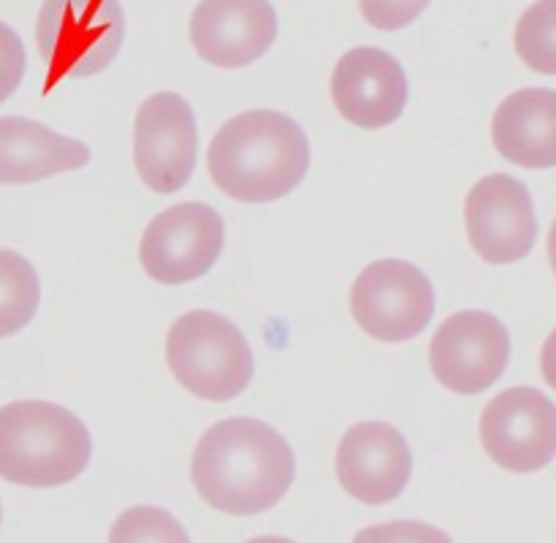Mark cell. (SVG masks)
Instances as JSON below:
<instances>
[{
	"label": "cell",
	"instance_id": "1",
	"mask_svg": "<svg viewBox=\"0 0 556 543\" xmlns=\"http://www.w3.org/2000/svg\"><path fill=\"white\" fill-rule=\"evenodd\" d=\"M296 472L288 440L258 418H226L201 434L190 462L195 492L231 516L269 510L286 497Z\"/></svg>",
	"mask_w": 556,
	"mask_h": 543
},
{
	"label": "cell",
	"instance_id": "2",
	"mask_svg": "<svg viewBox=\"0 0 556 543\" xmlns=\"http://www.w3.org/2000/svg\"><path fill=\"white\" fill-rule=\"evenodd\" d=\"M217 188L244 204L291 193L309 168V141L296 119L269 109L237 114L215 134L206 155Z\"/></svg>",
	"mask_w": 556,
	"mask_h": 543
},
{
	"label": "cell",
	"instance_id": "3",
	"mask_svg": "<svg viewBox=\"0 0 556 543\" xmlns=\"http://www.w3.org/2000/svg\"><path fill=\"white\" fill-rule=\"evenodd\" d=\"M92 454L85 424L63 405L20 400L0 407V478L20 487H63Z\"/></svg>",
	"mask_w": 556,
	"mask_h": 543
},
{
	"label": "cell",
	"instance_id": "4",
	"mask_svg": "<svg viewBox=\"0 0 556 543\" xmlns=\"http://www.w3.org/2000/svg\"><path fill=\"white\" fill-rule=\"evenodd\" d=\"M166 362L182 389L210 402H228L253 380V351L237 324L220 313L190 310L166 337Z\"/></svg>",
	"mask_w": 556,
	"mask_h": 543
},
{
	"label": "cell",
	"instance_id": "5",
	"mask_svg": "<svg viewBox=\"0 0 556 543\" xmlns=\"http://www.w3.org/2000/svg\"><path fill=\"white\" fill-rule=\"evenodd\" d=\"M125 36L119 0H47L36 22V43L49 65V85L101 74L117 58Z\"/></svg>",
	"mask_w": 556,
	"mask_h": 543
},
{
	"label": "cell",
	"instance_id": "6",
	"mask_svg": "<svg viewBox=\"0 0 556 543\" xmlns=\"http://www.w3.org/2000/svg\"><path fill=\"white\" fill-rule=\"evenodd\" d=\"M351 313L364 334L380 342H405L421 334L434 315V291L416 264L380 258L356 277Z\"/></svg>",
	"mask_w": 556,
	"mask_h": 543
},
{
	"label": "cell",
	"instance_id": "7",
	"mask_svg": "<svg viewBox=\"0 0 556 543\" xmlns=\"http://www.w3.org/2000/svg\"><path fill=\"white\" fill-rule=\"evenodd\" d=\"M226 223L201 201L174 204L155 215L139 244V261L147 275L163 286L199 280L220 258Z\"/></svg>",
	"mask_w": 556,
	"mask_h": 543
},
{
	"label": "cell",
	"instance_id": "8",
	"mask_svg": "<svg viewBox=\"0 0 556 543\" xmlns=\"http://www.w3.org/2000/svg\"><path fill=\"white\" fill-rule=\"evenodd\" d=\"M510 334L497 315L462 310L445 318L429 345L432 372L454 394H481L503 378Z\"/></svg>",
	"mask_w": 556,
	"mask_h": 543
},
{
	"label": "cell",
	"instance_id": "9",
	"mask_svg": "<svg viewBox=\"0 0 556 543\" xmlns=\"http://www.w3.org/2000/svg\"><path fill=\"white\" fill-rule=\"evenodd\" d=\"M199 130L190 103L177 92H155L136 112L134 163L152 193H177L195 168Z\"/></svg>",
	"mask_w": 556,
	"mask_h": 543
},
{
	"label": "cell",
	"instance_id": "10",
	"mask_svg": "<svg viewBox=\"0 0 556 543\" xmlns=\"http://www.w3.org/2000/svg\"><path fill=\"white\" fill-rule=\"evenodd\" d=\"M481 443L505 470H543L556 456V405L532 386L505 389L483 407Z\"/></svg>",
	"mask_w": 556,
	"mask_h": 543
},
{
	"label": "cell",
	"instance_id": "11",
	"mask_svg": "<svg viewBox=\"0 0 556 543\" xmlns=\"http://www.w3.org/2000/svg\"><path fill=\"white\" fill-rule=\"evenodd\" d=\"M472 250L486 264H516L535 248L538 217L525 182L510 174H489L465 199Z\"/></svg>",
	"mask_w": 556,
	"mask_h": 543
},
{
	"label": "cell",
	"instance_id": "12",
	"mask_svg": "<svg viewBox=\"0 0 556 543\" xmlns=\"http://www.w3.org/2000/svg\"><path fill=\"white\" fill-rule=\"evenodd\" d=\"M331 101L356 128L378 130L396 123L407 106V76L394 54L358 47L331 71Z\"/></svg>",
	"mask_w": 556,
	"mask_h": 543
},
{
	"label": "cell",
	"instance_id": "13",
	"mask_svg": "<svg viewBox=\"0 0 556 543\" xmlns=\"http://www.w3.org/2000/svg\"><path fill=\"white\" fill-rule=\"evenodd\" d=\"M413 454L402 432L383 421H362L348 429L337 449V478L351 497L386 505L405 492Z\"/></svg>",
	"mask_w": 556,
	"mask_h": 543
},
{
	"label": "cell",
	"instance_id": "14",
	"mask_svg": "<svg viewBox=\"0 0 556 543\" xmlns=\"http://www.w3.org/2000/svg\"><path fill=\"white\" fill-rule=\"evenodd\" d=\"M277 14L269 0H201L190 16V41L217 68L250 65L271 49Z\"/></svg>",
	"mask_w": 556,
	"mask_h": 543
},
{
	"label": "cell",
	"instance_id": "15",
	"mask_svg": "<svg viewBox=\"0 0 556 543\" xmlns=\"http://www.w3.org/2000/svg\"><path fill=\"white\" fill-rule=\"evenodd\" d=\"M90 163V147L27 117H0V185L58 177Z\"/></svg>",
	"mask_w": 556,
	"mask_h": 543
},
{
	"label": "cell",
	"instance_id": "16",
	"mask_svg": "<svg viewBox=\"0 0 556 543\" xmlns=\"http://www.w3.org/2000/svg\"><path fill=\"white\" fill-rule=\"evenodd\" d=\"M492 141L505 161L521 168L556 166V90L510 92L494 112Z\"/></svg>",
	"mask_w": 556,
	"mask_h": 543
},
{
	"label": "cell",
	"instance_id": "17",
	"mask_svg": "<svg viewBox=\"0 0 556 543\" xmlns=\"http://www.w3.org/2000/svg\"><path fill=\"white\" fill-rule=\"evenodd\" d=\"M41 302L36 269L16 250L0 248V337L25 329Z\"/></svg>",
	"mask_w": 556,
	"mask_h": 543
},
{
	"label": "cell",
	"instance_id": "18",
	"mask_svg": "<svg viewBox=\"0 0 556 543\" xmlns=\"http://www.w3.org/2000/svg\"><path fill=\"white\" fill-rule=\"evenodd\" d=\"M514 43L527 68L556 76V0H538L519 16Z\"/></svg>",
	"mask_w": 556,
	"mask_h": 543
},
{
	"label": "cell",
	"instance_id": "19",
	"mask_svg": "<svg viewBox=\"0 0 556 543\" xmlns=\"http://www.w3.org/2000/svg\"><path fill=\"white\" fill-rule=\"evenodd\" d=\"M144 541V538H155V541H185L188 532L174 521L172 514L161 508H134L128 514L119 516V521L112 530V541Z\"/></svg>",
	"mask_w": 556,
	"mask_h": 543
},
{
	"label": "cell",
	"instance_id": "20",
	"mask_svg": "<svg viewBox=\"0 0 556 543\" xmlns=\"http://www.w3.org/2000/svg\"><path fill=\"white\" fill-rule=\"evenodd\" d=\"M429 0H358L364 20L378 30H400L424 14Z\"/></svg>",
	"mask_w": 556,
	"mask_h": 543
},
{
	"label": "cell",
	"instance_id": "21",
	"mask_svg": "<svg viewBox=\"0 0 556 543\" xmlns=\"http://www.w3.org/2000/svg\"><path fill=\"white\" fill-rule=\"evenodd\" d=\"M22 76H25V47H22V38L5 22H0V103L9 96H14Z\"/></svg>",
	"mask_w": 556,
	"mask_h": 543
},
{
	"label": "cell",
	"instance_id": "22",
	"mask_svg": "<svg viewBox=\"0 0 556 543\" xmlns=\"http://www.w3.org/2000/svg\"><path fill=\"white\" fill-rule=\"evenodd\" d=\"M541 372H543V380H546V383L556 391V329L548 334V340L543 342Z\"/></svg>",
	"mask_w": 556,
	"mask_h": 543
},
{
	"label": "cell",
	"instance_id": "23",
	"mask_svg": "<svg viewBox=\"0 0 556 543\" xmlns=\"http://www.w3.org/2000/svg\"><path fill=\"white\" fill-rule=\"evenodd\" d=\"M548 261H552V269H554V275H556V220L552 223V231H548Z\"/></svg>",
	"mask_w": 556,
	"mask_h": 543
}]
</instances>
